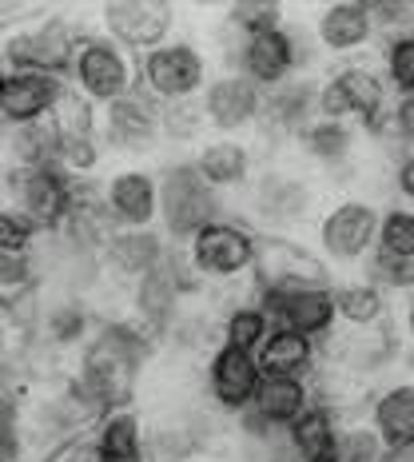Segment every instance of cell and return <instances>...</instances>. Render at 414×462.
<instances>
[{
	"label": "cell",
	"mask_w": 414,
	"mask_h": 462,
	"mask_svg": "<svg viewBox=\"0 0 414 462\" xmlns=\"http://www.w3.org/2000/svg\"><path fill=\"white\" fill-rule=\"evenodd\" d=\"M152 351H156V343L132 319H104L96 323L92 339L80 346V367H76L72 379L100 407V415L132 407L140 371L148 367Z\"/></svg>",
	"instance_id": "6da1fadb"
},
{
	"label": "cell",
	"mask_w": 414,
	"mask_h": 462,
	"mask_svg": "<svg viewBox=\"0 0 414 462\" xmlns=\"http://www.w3.org/2000/svg\"><path fill=\"white\" fill-rule=\"evenodd\" d=\"M199 287L204 283L191 275L184 252L168 247L160 263L132 283V323H136L152 343L168 339V331L176 327L179 315H184V300L196 295Z\"/></svg>",
	"instance_id": "7a4b0ae2"
},
{
	"label": "cell",
	"mask_w": 414,
	"mask_h": 462,
	"mask_svg": "<svg viewBox=\"0 0 414 462\" xmlns=\"http://www.w3.org/2000/svg\"><path fill=\"white\" fill-rule=\"evenodd\" d=\"M391 108V88L367 64H343L315 84V116L343 120L354 132H374L382 112Z\"/></svg>",
	"instance_id": "3957f363"
},
{
	"label": "cell",
	"mask_w": 414,
	"mask_h": 462,
	"mask_svg": "<svg viewBox=\"0 0 414 462\" xmlns=\"http://www.w3.org/2000/svg\"><path fill=\"white\" fill-rule=\"evenodd\" d=\"M247 275H255V291H275V295L331 291L335 287V267L291 236H259L255 263Z\"/></svg>",
	"instance_id": "277c9868"
},
{
	"label": "cell",
	"mask_w": 414,
	"mask_h": 462,
	"mask_svg": "<svg viewBox=\"0 0 414 462\" xmlns=\"http://www.w3.org/2000/svg\"><path fill=\"white\" fill-rule=\"evenodd\" d=\"M156 196H160V216L156 224L163 227V236L188 244L204 224L211 219H224V204H219V191L204 184L191 160L168 163L156 171Z\"/></svg>",
	"instance_id": "5b68a950"
},
{
	"label": "cell",
	"mask_w": 414,
	"mask_h": 462,
	"mask_svg": "<svg viewBox=\"0 0 414 462\" xmlns=\"http://www.w3.org/2000/svg\"><path fill=\"white\" fill-rule=\"evenodd\" d=\"M204 84H207V56L191 41H163L160 48L143 52L136 64V88L148 100H156L160 108L199 100Z\"/></svg>",
	"instance_id": "8992f818"
},
{
	"label": "cell",
	"mask_w": 414,
	"mask_h": 462,
	"mask_svg": "<svg viewBox=\"0 0 414 462\" xmlns=\"http://www.w3.org/2000/svg\"><path fill=\"white\" fill-rule=\"evenodd\" d=\"M76 180L56 163L44 168H5V204L16 208L41 236H56L72 211Z\"/></svg>",
	"instance_id": "52a82bcc"
},
{
	"label": "cell",
	"mask_w": 414,
	"mask_h": 462,
	"mask_svg": "<svg viewBox=\"0 0 414 462\" xmlns=\"http://www.w3.org/2000/svg\"><path fill=\"white\" fill-rule=\"evenodd\" d=\"M69 88H76L92 108L120 100L136 88V64L124 48H115L108 36L100 32H84L72 48V64H69Z\"/></svg>",
	"instance_id": "ba28073f"
},
{
	"label": "cell",
	"mask_w": 414,
	"mask_h": 462,
	"mask_svg": "<svg viewBox=\"0 0 414 462\" xmlns=\"http://www.w3.org/2000/svg\"><path fill=\"white\" fill-rule=\"evenodd\" d=\"M255 239H259V231L252 224H244V219H211L179 252H184L191 275L199 283H207V279H235V275L252 272Z\"/></svg>",
	"instance_id": "9c48e42d"
},
{
	"label": "cell",
	"mask_w": 414,
	"mask_h": 462,
	"mask_svg": "<svg viewBox=\"0 0 414 462\" xmlns=\"http://www.w3.org/2000/svg\"><path fill=\"white\" fill-rule=\"evenodd\" d=\"M84 36V28H76L64 16H44L32 28H16L0 41V56H5L8 72H48L69 80L72 48Z\"/></svg>",
	"instance_id": "30bf717a"
},
{
	"label": "cell",
	"mask_w": 414,
	"mask_h": 462,
	"mask_svg": "<svg viewBox=\"0 0 414 462\" xmlns=\"http://www.w3.org/2000/svg\"><path fill=\"white\" fill-rule=\"evenodd\" d=\"M374 227H379V208L371 199L346 196L335 199L331 208H323L315 236H319V252L327 263L339 267H354L371 255L374 247Z\"/></svg>",
	"instance_id": "8fae6325"
},
{
	"label": "cell",
	"mask_w": 414,
	"mask_h": 462,
	"mask_svg": "<svg viewBox=\"0 0 414 462\" xmlns=\"http://www.w3.org/2000/svg\"><path fill=\"white\" fill-rule=\"evenodd\" d=\"M319 191L307 176H291V171H259L252 184V211L259 219V236H291L299 224L311 219Z\"/></svg>",
	"instance_id": "7c38bea8"
},
{
	"label": "cell",
	"mask_w": 414,
	"mask_h": 462,
	"mask_svg": "<svg viewBox=\"0 0 414 462\" xmlns=\"http://www.w3.org/2000/svg\"><path fill=\"white\" fill-rule=\"evenodd\" d=\"M100 36H108L124 52H152L163 41H171L176 8L168 0H112L100 5Z\"/></svg>",
	"instance_id": "4fadbf2b"
},
{
	"label": "cell",
	"mask_w": 414,
	"mask_h": 462,
	"mask_svg": "<svg viewBox=\"0 0 414 462\" xmlns=\"http://www.w3.org/2000/svg\"><path fill=\"white\" fill-rule=\"evenodd\" d=\"M259 112H263V88H255L247 76L224 72L204 84L199 92V116L204 128H216L219 136H239V132L255 128Z\"/></svg>",
	"instance_id": "5bb4252c"
},
{
	"label": "cell",
	"mask_w": 414,
	"mask_h": 462,
	"mask_svg": "<svg viewBox=\"0 0 414 462\" xmlns=\"http://www.w3.org/2000/svg\"><path fill=\"white\" fill-rule=\"evenodd\" d=\"M96 136L104 148L115 152H143L160 140V104L148 100L140 88H132L120 100L96 108Z\"/></svg>",
	"instance_id": "9a60e30c"
},
{
	"label": "cell",
	"mask_w": 414,
	"mask_h": 462,
	"mask_svg": "<svg viewBox=\"0 0 414 462\" xmlns=\"http://www.w3.org/2000/svg\"><path fill=\"white\" fill-rule=\"evenodd\" d=\"M235 60H239V76L255 84V88L271 92L279 84L295 80V72L303 69V52H299V41H295L291 28H275V32H259V36H247L239 41L235 48Z\"/></svg>",
	"instance_id": "2e32d148"
},
{
	"label": "cell",
	"mask_w": 414,
	"mask_h": 462,
	"mask_svg": "<svg viewBox=\"0 0 414 462\" xmlns=\"http://www.w3.org/2000/svg\"><path fill=\"white\" fill-rule=\"evenodd\" d=\"M100 204L108 211L115 231H140L156 227L160 196H156V171L148 168H120L108 180H100Z\"/></svg>",
	"instance_id": "e0dca14e"
},
{
	"label": "cell",
	"mask_w": 414,
	"mask_h": 462,
	"mask_svg": "<svg viewBox=\"0 0 414 462\" xmlns=\"http://www.w3.org/2000/svg\"><path fill=\"white\" fill-rule=\"evenodd\" d=\"M204 379H207L211 407L224 411V415H244V411L252 407V394H255L263 374H259V363H255L252 351L216 343V351L207 355Z\"/></svg>",
	"instance_id": "ac0fdd59"
},
{
	"label": "cell",
	"mask_w": 414,
	"mask_h": 462,
	"mask_svg": "<svg viewBox=\"0 0 414 462\" xmlns=\"http://www.w3.org/2000/svg\"><path fill=\"white\" fill-rule=\"evenodd\" d=\"M69 92V80L48 72H8L5 88H0V124L5 128H21L36 124L56 112L60 96Z\"/></svg>",
	"instance_id": "d6986e66"
},
{
	"label": "cell",
	"mask_w": 414,
	"mask_h": 462,
	"mask_svg": "<svg viewBox=\"0 0 414 462\" xmlns=\"http://www.w3.org/2000/svg\"><path fill=\"white\" fill-rule=\"evenodd\" d=\"M323 343H331V363L343 374H359V379H374L382 367H391L394 355H399V331L394 323H379L371 331H351L343 335H327Z\"/></svg>",
	"instance_id": "ffe728a7"
},
{
	"label": "cell",
	"mask_w": 414,
	"mask_h": 462,
	"mask_svg": "<svg viewBox=\"0 0 414 462\" xmlns=\"http://www.w3.org/2000/svg\"><path fill=\"white\" fill-rule=\"evenodd\" d=\"M371 430L379 435L387 458L382 462H410L414 450V383H391L371 407Z\"/></svg>",
	"instance_id": "44dd1931"
},
{
	"label": "cell",
	"mask_w": 414,
	"mask_h": 462,
	"mask_svg": "<svg viewBox=\"0 0 414 462\" xmlns=\"http://www.w3.org/2000/svg\"><path fill=\"white\" fill-rule=\"evenodd\" d=\"M311 28H315V44H319L327 56H354L374 44V24H371L363 0L327 5L323 13L315 16Z\"/></svg>",
	"instance_id": "7402d4cb"
},
{
	"label": "cell",
	"mask_w": 414,
	"mask_h": 462,
	"mask_svg": "<svg viewBox=\"0 0 414 462\" xmlns=\"http://www.w3.org/2000/svg\"><path fill=\"white\" fill-rule=\"evenodd\" d=\"M311 120H315V84L295 76V80L263 92V112H259L255 128H263V136L299 140Z\"/></svg>",
	"instance_id": "603a6c76"
},
{
	"label": "cell",
	"mask_w": 414,
	"mask_h": 462,
	"mask_svg": "<svg viewBox=\"0 0 414 462\" xmlns=\"http://www.w3.org/2000/svg\"><path fill=\"white\" fill-rule=\"evenodd\" d=\"M315 402L311 379H291V374H263L252 394V415L271 430H287L295 419Z\"/></svg>",
	"instance_id": "cb8c5ba5"
},
{
	"label": "cell",
	"mask_w": 414,
	"mask_h": 462,
	"mask_svg": "<svg viewBox=\"0 0 414 462\" xmlns=\"http://www.w3.org/2000/svg\"><path fill=\"white\" fill-rule=\"evenodd\" d=\"M168 252V239L160 236L156 227H140V231H112L108 244L100 252V267L128 283H136L140 275H148L152 267Z\"/></svg>",
	"instance_id": "d4e9b609"
},
{
	"label": "cell",
	"mask_w": 414,
	"mask_h": 462,
	"mask_svg": "<svg viewBox=\"0 0 414 462\" xmlns=\"http://www.w3.org/2000/svg\"><path fill=\"white\" fill-rule=\"evenodd\" d=\"M339 430H343L339 411H335L331 402L315 399L311 407L283 430V439H287V447H291L295 462H327V458H335Z\"/></svg>",
	"instance_id": "484cf974"
},
{
	"label": "cell",
	"mask_w": 414,
	"mask_h": 462,
	"mask_svg": "<svg viewBox=\"0 0 414 462\" xmlns=\"http://www.w3.org/2000/svg\"><path fill=\"white\" fill-rule=\"evenodd\" d=\"M191 168L204 176L207 188L216 191H231V188H244L252 180V148H247L239 136H216L204 140L196 148V160Z\"/></svg>",
	"instance_id": "4316f807"
},
{
	"label": "cell",
	"mask_w": 414,
	"mask_h": 462,
	"mask_svg": "<svg viewBox=\"0 0 414 462\" xmlns=\"http://www.w3.org/2000/svg\"><path fill=\"white\" fill-rule=\"evenodd\" d=\"M259 374H291V379H307L319 363V343H311L307 335L291 331V327H271L263 335V343L255 346Z\"/></svg>",
	"instance_id": "83f0119b"
},
{
	"label": "cell",
	"mask_w": 414,
	"mask_h": 462,
	"mask_svg": "<svg viewBox=\"0 0 414 462\" xmlns=\"http://www.w3.org/2000/svg\"><path fill=\"white\" fill-rule=\"evenodd\" d=\"M92 447L100 462H143V419L132 407L104 411L92 427Z\"/></svg>",
	"instance_id": "f1b7e54d"
},
{
	"label": "cell",
	"mask_w": 414,
	"mask_h": 462,
	"mask_svg": "<svg viewBox=\"0 0 414 462\" xmlns=\"http://www.w3.org/2000/svg\"><path fill=\"white\" fill-rule=\"evenodd\" d=\"M44 335V346H52V351H72V346H84L92 339L96 323H92V311L88 303L80 300V295H69L64 291L56 303H48L41 311V319H36Z\"/></svg>",
	"instance_id": "f546056e"
},
{
	"label": "cell",
	"mask_w": 414,
	"mask_h": 462,
	"mask_svg": "<svg viewBox=\"0 0 414 462\" xmlns=\"http://www.w3.org/2000/svg\"><path fill=\"white\" fill-rule=\"evenodd\" d=\"M335 300V327H351V331H371V327L391 319V300L367 279L331 287Z\"/></svg>",
	"instance_id": "4dcf8cb0"
},
{
	"label": "cell",
	"mask_w": 414,
	"mask_h": 462,
	"mask_svg": "<svg viewBox=\"0 0 414 462\" xmlns=\"http://www.w3.org/2000/svg\"><path fill=\"white\" fill-rule=\"evenodd\" d=\"M354 136H359V132H354L351 124H343V120H319V116H315V120L303 128L299 143H303V152L315 163H323V168L335 171V168H343V163H351V156H354Z\"/></svg>",
	"instance_id": "1f68e13d"
},
{
	"label": "cell",
	"mask_w": 414,
	"mask_h": 462,
	"mask_svg": "<svg viewBox=\"0 0 414 462\" xmlns=\"http://www.w3.org/2000/svg\"><path fill=\"white\" fill-rule=\"evenodd\" d=\"M56 152H60V128H56L52 116H44L36 124H21V128H8L13 168H44V163H56Z\"/></svg>",
	"instance_id": "d6a6232c"
},
{
	"label": "cell",
	"mask_w": 414,
	"mask_h": 462,
	"mask_svg": "<svg viewBox=\"0 0 414 462\" xmlns=\"http://www.w3.org/2000/svg\"><path fill=\"white\" fill-rule=\"evenodd\" d=\"M371 252L391 255V259H414V208L394 199L391 208L379 211V227H374Z\"/></svg>",
	"instance_id": "836d02e7"
},
{
	"label": "cell",
	"mask_w": 414,
	"mask_h": 462,
	"mask_svg": "<svg viewBox=\"0 0 414 462\" xmlns=\"http://www.w3.org/2000/svg\"><path fill=\"white\" fill-rule=\"evenodd\" d=\"M267 331H271V319L255 303H235L219 323V343L239 346V351H255Z\"/></svg>",
	"instance_id": "e575fe53"
},
{
	"label": "cell",
	"mask_w": 414,
	"mask_h": 462,
	"mask_svg": "<svg viewBox=\"0 0 414 462\" xmlns=\"http://www.w3.org/2000/svg\"><path fill=\"white\" fill-rule=\"evenodd\" d=\"M283 16L287 8L275 5V0H239V5L227 8V32H235L239 41H247V36H259V32H275V28H283Z\"/></svg>",
	"instance_id": "d590c367"
},
{
	"label": "cell",
	"mask_w": 414,
	"mask_h": 462,
	"mask_svg": "<svg viewBox=\"0 0 414 462\" xmlns=\"http://www.w3.org/2000/svg\"><path fill=\"white\" fill-rule=\"evenodd\" d=\"M382 80L394 96H414V36L394 32L382 44Z\"/></svg>",
	"instance_id": "8d00e7d4"
},
{
	"label": "cell",
	"mask_w": 414,
	"mask_h": 462,
	"mask_svg": "<svg viewBox=\"0 0 414 462\" xmlns=\"http://www.w3.org/2000/svg\"><path fill=\"white\" fill-rule=\"evenodd\" d=\"M363 263H367V283H374L382 295H387V291H410V283H414V259H391V255L371 252Z\"/></svg>",
	"instance_id": "74e56055"
},
{
	"label": "cell",
	"mask_w": 414,
	"mask_h": 462,
	"mask_svg": "<svg viewBox=\"0 0 414 462\" xmlns=\"http://www.w3.org/2000/svg\"><path fill=\"white\" fill-rule=\"evenodd\" d=\"M36 244H41V231L16 208L0 204V255H32Z\"/></svg>",
	"instance_id": "f35d334b"
},
{
	"label": "cell",
	"mask_w": 414,
	"mask_h": 462,
	"mask_svg": "<svg viewBox=\"0 0 414 462\" xmlns=\"http://www.w3.org/2000/svg\"><path fill=\"white\" fill-rule=\"evenodd\" d=\"M335 458L339 462H382L387 450H382L379 435L363 422H351V427L339 430V447H335Z\"/></svg>",
	"instance_id": "ab89813d"
},
{
	"label": "cell",
	"mask_w": 414,
	"mask_h": 462,
	"mask_svg": "<svg viewBox=\"0 0 414 462\" xmlns=\"http://www.w3.org/2000/svg\"><path fill=\"white\" fill-rule=\"evenodd\" d=\"M367 16H371V24H374V36L379 32H410V16H414V8L402 0V5H387V0H371L367 5Z\"/></svg>",
	"instance_id": "60d3db41"
},
{
	"label": "cell",
	"mask_w": 414,
	"mask_h": 462,
	"mask_svg": "<svg viewBox=\"0 0 414 462\" xmlns=\"http://www.w3.org/2000/svg\"><path fill=\"white\" fill-rule=\"evenodd\" d=\"M48 462H100V455H96L92 439H72V442H64Z\"/></svg>",
	"instance_id": "b9f144b4"
},
{
	"label": "cell",
	"mask_w": 414,
	"mask_h": 462,
	"mask_svg": "<svg viewBox=\"0 0 414 462\" xmlns=\"http://www.w3.org/2000/svg\"><path fill=\"white\" fill-rule=\"evenodd\" d=\"M394 191H399L402 204L410 208V199H414V160L410 156H402V163L394 168Z\"/></svg>",
	"instance_id": "7bdbcfd3"
},
{
	"label": "cell",
	"mask_w": 414,
	"mask_h": 462,
	"mask_svg": "<svg viewBox=\"0 0 414 462\" xmlns=\"http://www.w3.org/2000/svg\"><path fill=\"white\" fill-rule=\"evenodd\" d=\"M13 399H21V391L13 387V374H8V379L0 383V422H5V411H8V402Z\"/></svg>",
	"instance_id": "ee69618b"
},
{
	"label": "cell",
	"mask_w": 414,
	"mask_h": 462,
	"mask_svg": "<svg viewBox=\"0 0 414 462\" xmlns=\"http://www.w3.org/2000/svg\"><path fill=\"white\" fill-rule=\"evenodd\" d=\"M5 80H8V64H5V56H0V88H5Z\"/></svg>",
	"instance_id": "f6af8a7d"
},
{
	"label": "cell",
	"mask_w": 414,
	"mask_h": 462,
	"mask_svg": "<svg viewBox=\"0 0 414 462\" xmlns=\"http://www.w3.org/2000/svg\"><path fill=\"white\" fill-rule=\"evenodd\" d=\"M0 204H5V168H0Z\"/></svg>",
	"instance_id": "bcb514c9"
},
{
	"label": "cell",
	"mask_w": 414,
	"mask_h": 462,
	"mask_svg": "<svg viewBox=\"0 0 414 462\" xmlns=\"http://www.w3.org/2000/svg\"><path fill=\"white\" fill-rule=\"evenodd\" d=\"M327 462H339V458H327Z\"/></svg>",
	"instance_id": "7dc6e473"
}]
</instances>
